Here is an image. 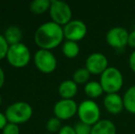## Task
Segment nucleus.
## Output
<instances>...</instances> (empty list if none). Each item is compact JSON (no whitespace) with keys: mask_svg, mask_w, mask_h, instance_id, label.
<instances>
[{"mask_svg":"<svg viewBox=\"0 0 135 134\" xmlns=\"http://www.w3.org/2000/svg\"><path fill=\"white\" fill-rule=\"evenodd\" d=\"M64 38V29L54 21L41 24L34 36L36 44L41 49L49 51L59 46L62 42Z\"/></svg>","mask_w":135,"mask_h":134,"instance_id":"f257e3e1","label":"nucleus"},{"mask_svg":"<svg viewBox=\"0 0 135 134\" xmlns=\"http://www.w3.org/2000/svg\"><path fill=\"white\" fill-rule=\"evenodd\" d=\"M99 83L106 94H116L122 88L124 79L118 68L109 66L100 75Z\"/></svg>","mask_w":135,"mask_h":134,"instance_id":"f03ea898","label":"nucleus"},{"mask_svg":"<svg viewBox=\"0 0 135 134\" xmlns=\"http://www.w3.org/2000/svg\"><path fill=\"white\" fill-rule=\"evenodd\" d=\"M7 121L15 124L27 122L32 116V107L24 101H18L8 106L5 113Z\"/></svg>","mask_w":135,"mask_h":134,"instance_id":"7ed1b4c3","label":"nucleus"},{"mask_svg":"<svg viewBox=\"0 0 135 134\" xmlns=\"http://www.w3.org/2000/svg\"><path fill=\"white\" fill-rule=\"evenodd\" d=\"M77 115L79 121L93 126L100 120L101 111L98 103L92 99H85L78 105Z\"/></svg>","mask_w":135,"mask_h":134,"instance_id":"20e7f679","label":"nucleus"},{"mask_svg":"<svg viewBox=\"0 0 135 134\" xmlns=\"http://www.w3.org/2000/svg\"><path fill=\"white\" fill-rule=\"evenodd\" d=\"M7 59L12 66L16 68L25 67L30 61V52L28 47L21 42L9 45Z\"/></svg>","mask_w":135,"mask_h":134,"instance_id":"39448f33","label":"nucleus"},{"mask_svg":"<svg viewBox=\"0 0 135 134\" xmlns=\"http://www.w3.org/2000/svg\"><path fill=\"white\" fill-rule=\"evenodd\" d=\"M50 16L52 21L60 26H65L72 20V9L67 3L59 0H52L50 7Z\"/></svg>","mask_w":135,"mask_h":134,"instance_id":"423d86ee","label":"nucleus"},{"mask_svg":"<svg viewBox=\"0 0 135 134\" xmlns=\"http://www.w3.org/2000/svg\"><path fill=\"white\" fill-rule=\"evenodd\" d=\"M34 63L41 72L50 73L56 69L57 60L51 51L40 49L34 55Z\"/></svg>","mask_w":135,"mask_h":134,"instance_id":"0eeeda50","label":"nucleus"},{"mask_svg":"<svg viewBox=\"0 0 135 134\" xmlns=\"http://www.w3.org/2000/svg\"><path fill=\"white\" fill-rule=\"evenodd\" d=\"M64 35L67 41H77L83 39L87 33V27L83 20L72 19L64 28Z\"/></svg>","mask_w":135,"mask_h":134,"instance_id":"6e6552de","label":"nucleus"},{"mask_svg":"<svg viewBox=\"0 0 135 134\" xmlns=\"http://www.w3.org/2000/svg\"><path fill=\"white\" fill-rule=\"evenodd\" d=\"M78 105L74 99H61L54 107V116L60 120H67L77 114Z\"/></svg>","mask_w":135,"mask_h":134,"instance_id":"1a4fd4ad","label":"nucleus"},{"mask_svg":"<svg viewBox=\"0 0 135 134\" xmlns=\"http://www.w3.org/2000/svg\"><path fill=\"white\" fill-rule=\"evenodd\" d=\"M129 32L123 27L111 28L106 34V41L114 49H122L128 45Z\"/></svg>","mask_w":135,"mask_h":134,"instance_id":"9d476101","label":"nucleus"},{"mask_svg":"<svg viewBox=\"0 0 135 134\" xmlns=\"http://www.w3.org/2000/svg\"><path fill=\"white\" fill-rule=\"evenodd\" d=\"M108 66V60L105 54L101 52H94L87 56L85 60V68L91 75H101Z\"/></svg>","mask_w":135,"mask_h":134,"instance_id":"9b49d317","label":"nucleus"},{"mask_svg":"<svg viewBox=\"0 0 135 134\" xmlns=\"http://www.w3.org/2000/svg\"><path fill=\"white\" fill-rule=\"evenodd\" d=\"M103 103L106 110L112 115L119 114L124 108L123 97H121L118 93L107 94L104 97Z\"/></svg>","mask_w":135,"mask_h":134,"instance_id":"f8f14e48","label":"nucleus"},{"mask_svg":"<svg viewBox=\"0 0 135 134\" xmlns=\"http://www.w3.org/2000/svg\"><path fill=\"white\" fill-rule=\"evenodd\" d=\"M78 91L77 84L73 80H64L58 88L59 95L62 99H73Z\"/></svg>","mask_w":135,"mask_h":134,"instance_id":"ddd939ff","label":"nucleus"},{"mask_svg":"<svg viewBox=\"0 0 135 134\" xmlns=\"http://www.w3.org/2000/svg\"><path fill=\"white\" fill-rule=\"evenodd\" d=\"M91 134H117V128L111 120H100L92 126Z\"/></svg>","mask_w":135,"mask_h":134,"instance_id":"4468645a","label":"nucleus"},{"mask_svg":"<svg viewBox=\"0 0 135 134\" xmlns=\"http://www.w3.org/2000/svg\"><path fill=\"white\" fill-rule=\"evenodd\" d=\"M84 91H85L86 97L92 100L99 97L104 93V90L100 83L97 82V81H89L87 84H85V87H84Z\"/></svg>","mask_w":135,"mask_h":134,"instance_id":"2eb2a0df","label":"nucleus"},{"mask_svg":"<svg viewBox=\"0 0 135 134\" xmlns=\"http://www.w3.org/2000/svg\"><path fill=\"white\" fill-rule=\"evenodd\" d=\"M4 37L9 45H14L20 42L22 38V31L17 26H10L5 31Z\"/></svg>","mask_w":135,"mask_h":134,"instance_id":"dca6fc26","label":"nucleus"},{"mask_svg":"<svg viewBox=\"0 0 135 134\" xmlns=\"http://www.w3.org/2000/svg\"><path fill=\"white\" fill-rule=\"evenodd\" d=\"M123 103L124 108L128 112L135 114V85L126 90L123 96Z\"/></svg>","mask_w":135,"mask_h":134,"instance_id":"f3484780","label":"nucleus"},{"mask_svg":"<svg viewBox=\"0 0 135 134\" xmlns=\"http://www.w3.org/2000/svg\"><path fill=\"white\" fill-rule=\"evenodd\" d=\"M62 53L67 58H75L80 52V47L75 41H66L62 44Z\"/></svg>","mask_w":135,"mask_h":134,"instance_id":"a211bd4d","label":"nucleus"},{"mask_svg":"<svg viewBox=\"0 0 135 134\" xmlns=\"http://www.w3.org/2000/svg\"><path fill=\"white\" fill-rule=\"evenodd\" d=\"M50 0H33L30 3V10L34 14H42L46 10L50 9Z\"/></svg>","mask_w":135,"mask_h":134,"instance_id":"6ab92c4d","label":"nucleus"},{"mask_svg":"<svg viewBox=\"0 0 135 134\" xmlns=\"http://www.w3.org/2000/svg\"><path fill=\"white\" fill-rule=\"evenodd\" d=\"M90 75L89 71L86 68H79L74 73L73 75V81H75L77 85L87 84L90 79Z\"/></svg>","mask_w":135,"mask_h":134,"instance_id":"aec40b11","label":"nucleus"},{"mask_svg":"<svg viewBox=\"0 0 135 134\" xmlns=\"http://www.w3.org/2000/svg\"><path fill=\"white\" fill-rule=\"evenodd\" d=\"M46 129L49 133L54 134L55 132H59L60 130L62 129V124L61 120L56 117H52L47 121L46 123Z\"/></svg>","mask_w":135,"mask_h":134,"instance_id":"412c9836","label":"nucleus"},{"mask_svg":"<svg viewBox=\"0 0 135 134\" xmlns=\"http://www.w3.org/2000/svg\"><path fill=\"white\" fill-rule=\"evenodd\" d=\"M75 131L76 134H91L92 126L85 124L82 121H78L75 125Z\"/></svg>","mask_w":135,"mask_h":134,"instance_id":"4be33fe9","label":"nucleus"},{"mask_svg":"<svg viewBox=\"0 0 135 134\" xmlns=\"http://www.w3.org/2000/svg\"><path fill=\"white\" fill-rule=\"evenodd\" d=\"M9 49V44L7 43V39H5L4 35L0 34V61L7 57V52Z\"/></svg>","mask_w":135,"mask_h":134,"instance_id":"5701e85b","label":"nucleus"},{"mask_svg":"<svg viewBox=\"0 0 135 134\" xmlns=\"http://www.w3.org/2000/svg\"><path fill=\"white\" fill-rule=\"evenodd\" d=\"M20 127L18 124L8 122L2 130V134H20Z\"/></svg>","mask_w":135,"mask_h":134,"instance_id":"b1692460","label":"nucleus"},{"mask_svg":"<svg viewBox=\"0 0 135 134\" xmlns=\"http://www.w3.org/2000/svg\"><path fill=\"white\" fill-rule=\"evenodd\" d=\"M58 134H76L75 131V128L70 125H64L62 127Z\"/></svg>","mask_w":135,"mask_h":134,"instance_id":"393cba45","label":"nucleus"},{"mask_svg":"<svg viewBox=\"0 0 135 134\" xmlns=\"http://www.w3.org/2000/svg\"><path fill=\"white\" fill-rule=\"evenodd\" d=\"M128 45L131 48L135 49V29L129 32V39H128Z\"/></svg>","mask_w":135,"mask_h":134,"instance_id":"a878e982","label":"nucleus"},{"mask_svg":"<svg viewBox=\"0 0 135 134\" xmlns=\"http://www.w3.org/2000/svg\"><path fill=\"white\" fill-rule=\"evenodd\" d=\"M129 65H130V68L132 69V71L135 73V50L130 54V57H129Z\"/></svg>","mask_w":135,"mask_h":134,"instance_id":"bb28decb","label":"nucleus"},{"mask_svg":"<svg viewBox=\"0 0 135 134\" xmlns=\"http://www.w3.org/2000/svg\"><path fill=\"white\" fill-rule=\"evenodd\" d=\"M7 124V118L5 114L0 112V130H3L5 126Z\"/></svg>","mask_w":135,"mask_h":134,"instance_id":"cd10ccee","label":"nucleus"},{"mask_svg":"<svg viewBox=\"0 0 135 134\" xmlns=\"http://www.w3.org/2000/svg\"><path fill=\"white\" fill-rule=\"evenodd\" d=\"M4 83H5V73H4L3 69L0 67V88L3 86Z\"/></svg>","mask_w":135,"mask_h":134,"instance_id":"c85d7f7f","label":"nucleus"},{"mask_svg":"<svg viewBox=\"0 0 135 134\" xmlns=\"http://www.w3.org/2000/svg\"><path fill=\"white\" fill-rule=\"evenodd\" d=\"M1 104H2V97H1V96H0V106H1Z\"/></svg>","mask_w":135,"mask_h":134,"instance_id":"c756f323","label":"nucleus"},{"mask_svg":"<svg viewBox=\"0 0 135 134\" xmlns=\"http://www.w3.org/2000/svg\"><path fill=\"white\" fill-rule=\"evenodd\" d=\"M45 134H51V133H45Z\"/></svg>","mask_w":135,"mask_h":134,"instance_id":"7c9ffc66","label":"nucleus"}]
</instances>
